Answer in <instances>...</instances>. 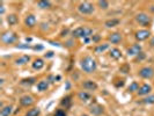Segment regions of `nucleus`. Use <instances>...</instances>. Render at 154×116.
Returning <instances> with one entry per match:
<instances>
[{
    "label": "nucleus",
    "instance_id": "nucleus-22",
    "mask_svg": "<svg viewBox=\"0 0 154 116\" xmlns=\"http://www.w3.org/2000/svg\"><path fill=\"white\" fill-rule=\"evenodd\" d=\"M29 61H30V56H28V55H23V56H21V57L16 58L15 64L16 65H19V66H21V65H26L27 63H29Z\"/></svg>",
    "mask_w": 154,
    "mask_h": 116
},
{
    "label": "nucleus",
    "instance_id": "nucleus-8",
    "mask_svg": "<svg viewBox=\"0 0 154 116\" xmlns=\"http://www.w3.org/2000/svg\"><path fill=\"white\" fill-rule=\"evenodd\" d=\"M141 50H143L141 44H139V43H134V44H132V45H130L129 48H128L126 54H128V56H138L140 52H143Z\"/></svg>",
    "mask_w": 154,
    "mask_h": 116
},
{
    "label": "nucleus",
    "instance_id": "nucleus-2",
    "mask_svg": "<svg viewBox=\"0 0 154 116\" xmlns=\"http://www.w3.org/2000/svg\"><path fill=\"white\" fill-rule=\"evenodd\" d=\"M94 30L88 27H78L71 33L73 39H86V37H92Z\"/></svg>",
    "mask_w": 154,
    "mask_h": 116
},
{
    "label": "nucleus",
    "instance_id": "nucleus-21",
    "mask_svg": "<svg viewBox=\"0 0 154 116\" xmlns=\"http://www.w3.org/2000/svg\"><path fill=\"white\" fill-rule=\"evenodd\" d=\"M110 45L109 43H102V44H97V45L94 48V52L95 54H103L106 50H108Z\"/></svg>",
    "mask_w": 154,
    "mask_h": 116
},
{
    "label": "nucleus",
    "instance_id": "nucleus-42",
    "mask_svg": "<svg viewBox=\"0 0 154 116\" xmlns=\"http://www.w3.org/2000/svg\"><path fill=\"white\" fill-rule=\"evenodd\" d=\"M149 44L152 46H154V37H152V39H151V42H149Z\"/></svg>",
    "mask_w": 154,
    "mask_h": 116
},
{
    "label": "nucleus",
    "instance_id": "nucleus-39",
    "mask_svg": "<svg viewBox=\"0 0 154 116\" xmlns=\"http://www.w3.org/2000/svg\"><path fill=\"white\" fill-rule=\"evenodd\" d=\"M91 41H92L91 37H86V39H84V42H85V43H89Z\"/></svg>",
    "mask_w": 154,
    "mask_h": 116
},
{
    "label": "nucleus",
    "instance_id": "nucleus-13",
    "mask_svg": "<svg viewBox=\"0 0 154 116\" xmlns=\"http://www.w3.org/2000/svg\"><path fill=\"white\" fill-rule=\"evenodd\" d=\"M108 39L111 44H118V43H121V42H122L123 36H122V34H121V33L115 31V33H111V34L109 35Z\"/></svg>",
    "mask_w": 154,
    "mask_h": 116
},
{
    "label": "nucleus",
    "instance_id": "nucleus-11",
    "mask_svg": "<svg viewBox=\"0 0 154 116\" xmlns=\"http://www.w3.org/2000/svg\"><path fill=\"white\" fill-rule=\"evenodd\" d=\"M152 91H153V88H152V86L149 85V84H143L139 87V91L137 92V94H138L139 96H147V95L151 94Z\"/></svg>",
    "mask_w": 154,
    "mask_h": 116
},
{
    "label": "nucleus",
    "instance_id": "nucleus-37",
    "mask_svg": "<svg viewBox=\"0 0 154 116\" xmlns=\"http://www.w3.org/2000/svg\"><path fill=\"white\" fill-rule=\"evenodd\" d=\"M54 51H49L48 54H45V58H51V57H54Z\"/></svg>",
    "mask_w": 154,
    "mask_h": 116
},
{
    "label": "nucleus",
    "instance_id": "nucleus-32",
    "mask_svg": "<svg viewBox=\"0 0 154 116\" xmlns=\"http://www.w3.org/2000/svg\"><path fill=\"white\" fill-rule=\"evenodd\" d=\"M121 72L122 73H128V72H130V65L129 64H125L123 66H121Z\"/></svg>",
    "mask_w": 154,
    "mask_h": 116
},
{
    "label": "nucleus",
    "instance_id": "nucleus-6",
    "mask_svg": "<svg viewBox=\"0 0 154 116\" xmlns=\"http://www.w3.org/2000/svg\"><path fill=\"white\" fill-rule=\"evenodd\" d=\"M138 76L143 79H152L154 78V69L151 66H144L138 71Z\"/></svg>",
    "mask_w": 154,
    "mask_h": 116
},
{
    "label": "nucleus",
    "instance_id": "nucleus-38",
    "mask_svg": "<svg viewBox=\"0 0 154 116\" xmlns=\"http://www.w3.org/2000/svg\"><path fill=\"white\" fill-rule=\"evenodd\" d=\"M67 34H69V29H65V30H63V31H62L60 36H62V37H64V36H66Z\"/></svg>",
    "mask_w": 154,
    "mask_h": 116
},
{
    "label": "nucleus",
    "instance_id": "nucleus-5",
    "mask_svg": "<svg viewBox=\"0 0 154 116\" xmlns=\"http://www.w3.org/2000/svg\"><path fill=\"white\" fill-rule=\"evenodd\" d=\"M1 41L5 44H13L17 41V35L13 31H5L1 34Z\"/></svg>",
    "mask_w": 154,
    "mask_h": 116
},
{
    "label": "nucleus",
    "instance_id": "nucleus-9",
    "mask_svg": "<svg viewBox=\"0 0 154 116\" xmlns=\"http://www.w3.org/2000/svg\"><path fill=\"white\" fill-rule=\"evenodd\" d=\"M20 105L22 106V107H31L32 105H34V102H35V99L31 96V95H28V94H26V95H22L21 98H20Z\"/></svg>",
    "mask_w": 154,
    "mask_h": 116
},
{
    "label": "nucleus",
    "instance_id": "nucleus-16",
    "mask_svg": "<svg viewBox=\"0 0 154 116\" xmlns=\"http://www.w3.org/2000/svg\"><path fill=\"white\" fill-rule=\"evenodd\" d=\"M44 65H45V63H44V61L42 58H36L34 62L31 63V67L35 71H41L44 67Z\"/></svg>",
    "mask_w": 154,
    "mask_h": 116
},
{
    "label": "nucleus",
    "instance_id": "nucleus-31",
    "mask_svg": "<svg viewBox=\"0 0 154 116\" xmlns=\"http://www.w3.org/2000/svg\"><path fill=\"white\" fill-rule=\"evenodd\" d=\"M54 116H67V113H66V109L63 108H58L54 110Z\"/></svg>",
    "mask_w": 154,
    "mask_h": 116
},
{
    "label": "nucleus",
    "instance_id": "nucleus-41",
    "mask_svg": "<svg viewBox=\"0 0 154 116\" xmlns=\"http://www.w3.org/2000/svg\"><path fill=\"white\" fill-rule=\"evenodd\" d=\"M0 13H1V14H4V13H5V7H4L2 5H1V9H0Z\"/></svg>",
    "mask_w": 154,
    "mask_h": 116
},
{
    "label": "nucleus",
    "instance_id": "nucleus-19",
    "mask_svg": "<svg viewBox=\"0 0 154 116\" xmlns=\"http://www.w3.org/2000/svg\"><path fill=\"white\" fill-rule=\"evenodd\" d=\"M60 106L65 109L71 108V106H72V95H67V96L63 98L62 101H60Z\"/></svg>",
    "mask_w": 154,
    "mask_h": 116
},
{
    "label": "nucleus",
    "instance_id": "nucleus-29",
    "mask_svg": "<svg viewBox=\"0 0 154 116\" xmlns=\"http://www.w3.org/2000/svg\"><path fill=\"white\" fill-rule=\"evenodd\" d=\"M39 114H41V109L38 107H34L27 111L26 116H39Z\"/></svg>",
    "mask_w": 154,
    "mask_h": 116
},
{
    "label": "nucleus",
    "instance_id": "nucleus-7",
    "mask_svg": "<svg viewBox=\"0 0 154 116\" xmlns=\"http://www.w3.org/2000/svg\"><path fill=\"white\" fill-rule=\"evenodd\" d=\"M134 37L138 42H143V41H146L151 37V31L148 29H139L134 33Z\"/></svg>",
    "mask_w": 154,
    "mask_h": 116
},
{
    "label": "nucleus",
    "instance_id": "nucleus-40",
    "mask_svg": "<svg viewBox=\"0 0 154 116\" xmlns=\"http://www.w3.org/2000/svg\"><path fill=\"white\" fill-rule=\"evenodd\" d=\"M34 49H35V50H43V45H38V46L36 45Z\"/></svg>",
    "mask_w": 154,
    "mask_h": 116
},
{
    "label": "nucleus",
    "instance_id": "nucleus-24",
    "mask_svg": "<svg viewBox=\"0 0 154 116\" xmlns=\"http://www.w3.org/2000/svg\"><path fill=\"white\" fill-rule=\"evenodd\" d=\"M12 114H13L12 106H4L0 110V116H11Z\"/></svg>",
    "mask_w": 154,
    "mask_h": 116
},
{
    "label": "nucleus",
    "instance_id": "nucleus-10",
    "mask_svg": "<svg viewBox=\"0 0 154 116\" xmlns=\"http://www.w3.org/2000/svg\"><path fill=\"white\" fill-rule=\"evenodd\" d=\"M81 86H82V88L85 89V91H87V92H91V91H96L97 89V84L94 81V80H91V79H88V80H84L82 81V84H81Z\"/></svg>",
    "mask_w": 154,
    "mask_h": 116
},
{
    "label": "nucleus",
    "instance_id": "nucleus-27",
    "mask_svg": "<svg viewBox=\"0 0 154 116\" xmlns=\"http://www.w3.org/2000/svg\"><path fill=\"white\" fill-rule=\"evenodd\" d=\"M140 103H144V105H154V95L153 94H149L145 96L143 100L140 101Z\"/></svg>",
    "mask_w": 154,
    "mask_h": 116
},
{
    "label": "nucleus",
    "instance_id": "nucleus-28",
    "mask_svg": "<svg viewBox=\"0 0 154 116\" xmlns=\"http://www.w3.org/2000/svg\"><path fill=\"white\" fill-rule=\"evenodd\" d=\"M139 87H140V85H139L138 81H133V83H131L130 84V86H129V88H128V91L130 93H137L139 91Z\"/></svg>",
    "mask_w": 154,
    "mask_h": 116
},
{
    "label": "nucleus",
    "instance_id": "nucleus-15",
    "mask_svg": "<svg viewBox=\"0 0 154 116\" xmlns=\"http://www.w3.org/2000/svg\"><path fill=\"white\" fill-rule=\"evenodd\" d=\"M89 113L93 116H101L104 113V108L101 105H93L91 109H89Z\"/></svg>",
    "mask_w": 154,
    "mask_h": 116
},
{
    "label": "nucleus",
    "instance_id": "nucleus-3",
    "mask_svg": "<svg viewBox=\"0 0 154 116\" xmlns=\"http://www.w3.org/2000/svg\"><path fill=\"white\" fill-rule=\"evenodd\" d=\"M78 12L82 15H92L95 12V6L89 1H82L78 5Z\"/></svg>",
    "mask_w": 154,
    "mask_h": 116
},
{
    "label": "nucleus",
    "instance_id": "nucleus-33",
    "mask_svg": "<svg viewBox=\"0 0 154 116\" xmlns=\"http://www.w3.org/2000/svg\"><path fill=\"white\" fill-rule=\"evenodd\" d=\"M145 58H146V55L144 54V52H140L138 56H136V61H137V62H141V61L145 59Z\"/></svg>",
    "mask_w": 154,
    "mask_h": 116
},
{
    "label": "nucleus",
    "instance_id": "nucleus-43",
    "mask_svg": "<svg viewBox=\"0 0 154 116\" xmlns=\"http://www.w3.org/2000/svg\"><path fill=\"white\" fill-rule=\"evenodd\" d=\"M81 116H88V115H86V114H84V115H81Z\"/></svg>",
    "mask_w": 154,
    "mask_h": 116
},
{
    "label": "nucleus",
    "instance_id": "nucleus-4",
    "mask_svg": "<svg viewBox=\"0 0 154 116\" xmlns=\"http://www.w3.org/2000/svg\"><path fill=\"white\" fill-rule=\"evenodd\" d=\"M136 21L143 26V27H148L151 23H152V17L148 15L147 13H144V12H140L136 15Z\"/></svg>",
    "mask_w": 154,
    "mask_h": 116
},
{
    "label": "nucleus",
    "instance_id": "nucleus-17",
    "mask_svg": "<svg viewBox=\"0 0 154 116\" xmlns=\"http://www.w3.org/2000/svg\"><path fill=\"white\" fill-rule=\"evenodd\" d=\"M49 86H50V84L48 80H41L36 84V88L38 92H45L49 89Z\"/></svg>",
    "mask_w": 154,
    "mask_h": 116
},
{
    "label": "nucleus",
    "instance_id": "nucleus-1",
    "mask_svg": "<svg viewBox=\"0 0 154 116\" xmlns=\"http://www.w3.org/2000/svg\"><path fill=\"white\" fill-rule=\"evenodd\" d=\"M80 67L85 73L91 74V73H94L97 70V63L92 56H85L80 61Z\"/></svg>",
    "mask_w": 154,
    "mask_h": 116
},
{
    "label": "nucleus",
    "instance_id": "nucleus-12",
    "mask_svg": "<svg viewBox=\"0 0 154 116\" xmlns=\"http://www.w3.org/2000/svg\"><path fill=\"white\" fill-rule=\"evenodd\" d=\"M36 22H37V19L34 14H27L24 17V26L27 28H34L36 26Z\"/></svg>",
    "mask_w": 154,
    "mask_h": 116
},
{
    "label": "nucleus",
    "instance_id": "nucleus-25",
    "mask_svg": "<svg viewBox=\"0 0 154 116\" xmlns=\"http://www.w3.org/2000/svg\"><path fill=\"white\" fill-rule=\"evenodd\" d=\"M7 22L9 26H14L16 23L19 22V19H17V15L16 14H8L7 17H6Z\"/></svg>",
    "mask_w": 154,
    "mask_h": 116
},
{
    "label": "nucleus",
    "instance_id": "nucleus-14",
    "mask_svg": "<svg viewBox=\"0 0 154 116\" xmlns=\"http://www.w3.org/2000/svg\"><path fill=\"white\" fill-rule=\"evenodd\" d=\"M109 57L112 58L114 61H118L123 57V52L118 48H111V49H109Z\"/></svg>",
    "mask_w": 154,
    "mask_h": 116
},
{
    "label": "nucleus",
    "instance_id": "nucleus-20",
    "mask_svg": "<svg viewBox=\"0 0 154 116\" xmlns=\"http://www.w3.org/2000/svg\"><path fill=\"white\" fill-rule=\"evenodd\" d=\"M36 78L35 77H30V78H24L22 79L21 81H20V85L21 86H26V87H29V86H32L35 85V83H36Z\"/></svg>",
    "mask_w": 154,
    "mask_h": 116
},
{
    "label": "nucleus",
    "instance_id": "nucleus-35",
    "mask_svg": "<svg viewBox=\"0 0 154 116\" xmlns=\"http://www.w3.org/2000/svg\"><path fill=\"white\" fill-rule=\"evenodd\" d=\"M16 48L17 49H31V46L29 44H17Z\"/></svg>",
    "mask_w": 154,
    "mask_h": 116
},
{
    "label": "nucleus",
    "instance_id": "nucleus-26",
    "mask_svg": "<svg viewBox=\"0 0 154 116\" xmlns=\"http://www.w3.org/2000/svg\"><path fill=\"white\" fill-rule=\"evenodd\" d=\"M119 22H121V21H119L118 19H110V20H107V21L104 22V26H106L107 28H112V27L118 26Z\"/></svg>",
    "mask_w": 154,
    "mask_h": 116
},
{
    "label": "nucleus",
    "instance_id": "nucleus-30",
    "mask_svg": "<svg viewBox=\"0 0 154 116\" xmlns=\"http://www.w3.org/2000/svg\"><path fill=\"white\" fill-rule=\"evenodd\" d=\"M97 6L101 8V9H108L110 7V2L107 1V0H100V1H97Z\"/></svg>",
    "mask_w": 154,
    "mask_h": 116
},
{
    "label": "nucleus",
    "instance_id": "nucleus-18",
    "mask_svg": "<svg viewBox=\"0 0 154 116\" xmlns=\"http://www.w3.org/2000/svg\"><path fill=\"white\" fill-rule=\"evenodd\" d=\"M78 98H79V100L82 101V102H88L89 100H92L91 93L87 92V91H81V92H79L78 93Z\"/></svg>",
    "mask_w": 154,
    "mask_h": 116
},
{
    "label": "nucleus",
    "instance_id": "nucleus-34",
    "mask_svg": "<svg viewBox=\"0 0 154 116\" xmlns=\"http://www.w3.org/2000/svg\"><path fill=\"white\" fill-rule=\"evenodd\" d=\"M65 46H66V48H72V46H74V39L67 41V42L65 43Z\"/></svg>",
    "mask_w": 154,
    "mask_h": 116
},
{
    "label": "nucleus",
    "instance_id": "nucleus-23",
    "mask_svg": "<svg viewBox=\"0 0 154 116\" xmlns=\"http://www.w3.org/2000/svg\"><path fill=\"white\" fill-rule=\"evenodd\" d=\"M37 7L41 9H49L52 7V2L49 0H39L37 1Z\"/></svg>",
    "mask_w": 154,
    "mask_h": 116
},
{
    "label": "nucleus",
    "instance_id": "nucleus-36",
    "mask_svg": "<svg viewBox=\"0 0 154 116\" xmlns=\"http://www.w3.org/2000/svg\"><path fill=\"white\" fill-rule=\"evenodd\" d=\"M100 35H93L92 36V41L94 42V43H97L99 41H100Z\"/></svg>",
    "mask_w": 154,
    "mask_h": 116
}]
</instances>
